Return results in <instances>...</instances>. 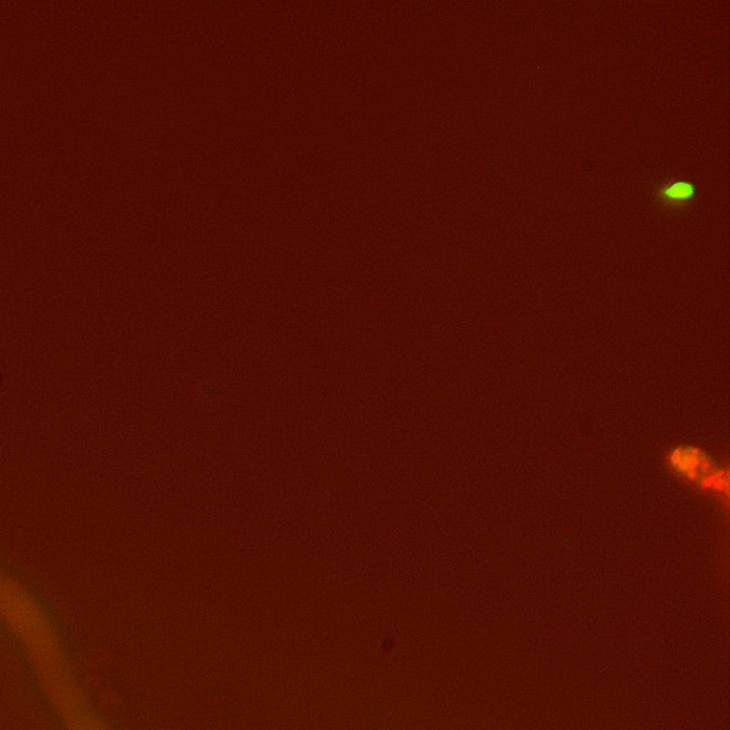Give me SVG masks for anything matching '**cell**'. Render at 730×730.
I'll return each instance as SVG.
<instances>
[{"instance_id":"cell-1","label":"cell","mask_w":730,"mask_h":730,"mask_svg":"<svg viewBox=\"0 0 730 730\" xmlns=\"http://www.w3.org/2000/svg\"><path fill=\"white\" fill-rule=\"evenodd\" d=\"M666 464L672 474L681 478L685 484L709 494L728 495V471L719 468L705 451L692 445H681L669 451Z\"/></svg>"},{"instance_id":"cell-2","label":"cell","mask_w":730,"mask_h":730,"mask_svg":"<svg viewBox=\"0 0 730 730\" xmlns=\"http://www.w3.org/2000/svg\"><path fill=\"white\" fill-rule=\"evenodd\" d=\"M695 193V186L686 180H673V182L662 187L661 196L665 202L681 203L691 199Z\"/></svg>"}]
</instances>
